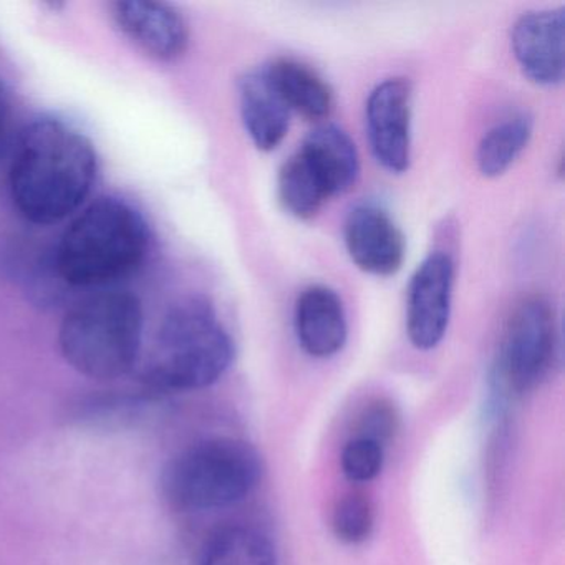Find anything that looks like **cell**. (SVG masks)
<instances>
[{"label": "cell", "instance_id": "cell-1", "mask_svg": "<svg viewBox=\"0 0 565 565\" xmlns=\"http://www.w3.org/2000/svg\"><path fill=\"white\" fill-rule=\"evenodd\" d=\"M98 157L71 121L41 117L28 125L9 168L12 203L28 223L51 226L74 216L94 191Z\"/></svg>", "mask_w": 565, "mask_h": 565}, {"label": "cell", "instance_id": "cell-2", "mask_svg": "<svg viewBox=\"0 0 565 565\" xmlns=\"http://www.w3.org/2000/svg\"><path fill=\"white\" fill-rule=\"evenodd\" d=\"M150 246V226L135 204L118 196L98 198L62 234L54 266L68 286L107 287L134 276Z\"/></svg>", "mask_w": 565, "mask_h": 565}, {"label": "cell", "instance_id": "cell-14", "mask_svg": "<svg viewBox=\"0 0 565 565\" xmlns=\"http://www.w3.org/2000/svg\"><path fill=\"white\" fill-rule=\"evenodd\" d=\"M299 151L326 188L329 198L347 193L359 180V151L349 134L335 125L313 128Z\"/></svg>", "mask_w": 565, "mask_h": 565}, {"label": "cell", "instance_id": "cell-16", "mask_svg": "<svg viewBox=\"0 0 565 565\" xmlns=\"http://www.w3.org/2000/svg\"><path fill=\"white\" fill-rule=\"evenodd\" d=\"M534 121L527 114L512 115L495 124L479 141L476 163L486 178H498L515 163L527 147Z\"/></svg>", "mask_w": 565, "mask_h": 565}, {"label": "cell", "instance_id": "cell-3", "mask_svg": "<svg viewBox=\"0 0 565 565\" xmlns=\"http://www.w3.org/2000/svg\"><path fill=\"white\" fill-rule=\"evenodd\" d=\"M233 359V339L213 303L186 297L164 313L141 363L140 380L151 392H194L216 383Z\"/></svg>", "mask_w": 565, "mask_h": 565}, {"label": "cell", "instance_id": "cell-20", "mask_svg": "<svg viewBox=\"0 0 565 565\" xmlns=\"http://www.w3.org/2000/svg\"><path fill=\"white\" fill-rule=\"evenodd\" d=\"M385 449L373 439L355 436L342 451V469L352 482H370L382 472Z\"/></svg>", "mask_w": 565, "mask_h": 565}, {"label": "cell", "instance_id": "cell-5", "mask_svg": "<svg viewBox=\"0 0 565 565\" xmlns=\"http://www.w3.org/2000/svg\"><path fill=\"white\" fill-rule=\"evenodd\" d=\"M263 458L249 443L213 438L174 456L161 472V494L178 511L230 508L246 499L263 478Z\"/></svg>", "mask_w": 565, "mask_h": 565}, {"label": "cell", "instance_id": "cell-9", "mask_svg": "<svg viewBox=\"0 0 565 565\" xmlns=\"http://www.w3.org/2000/svg\"><path fill=\"white\" fill-rule=\"evenodd\" d=\"M110 9L118 31L148 57L174 62L186 52L190 28L173 6L150 0H118Z\"/></svg>", "mask_w": 565, "mask_h": 565}, {"label": "cell", "instance_id": "cell-15", "mask_svg": "<svg viewBox=\"0 0 565 565\" xmlns=\"http://www.w3.org/2000/svg\"><path fill=\"white\" fill-rule=\"evenodd\" d=\"M264 71L290 111L309 120L329 117L333 92L316 71L292 58H277Z\"/></svg>", "mask_w": 565, "mask_h": 565}, {"label": "cell", "instance_id": "cell-11", "mask_svg": "<svg viewBox=\"0 0 565 565\" xmlns=\"http://www.w3.org/2000/svg\"><path fill=\"white\" fill-rule=\"evenodd\" d=\"M345 246L353 263L372 274L388 277L402 269L406 244L393 217L376 204H359L345 221Z\"/></svg>", "mask_w": 565, "mask_h": 565}, {"label": "cell", "instance_id": "cell-12", "mask_svg": "<svg viewBox=\"0 0 565 565\" xmlns=\"http://www.w3.org/2000/svg\"><path fill=\"white\" fill-rule=\"evenodd\" d=\"M297 339L300 347L316 359H330L347 342V316L335 290L326 286H310L296 303Z\"/></svg>", "mask_w": 565, "mask_h": 565}, {"label": "cell", "instance_id": "cell-21", "mask_svg": "<svg viewBox=\"0 0 565 565\" xmlns=\"http://www.w3.org/2000/svg\"><path fill=\"white\" fill-rule=\"evenodd\" d=\"M396 426H398V416H396L395 408L390 403L376 402L365 409L359 436L373 439V441L385 446V443L396 431Z\"/></svg>", "mask_w": 565, "mask_h": 565}, {"label": "cell", "instance_id": "cell-19", "mask_svg": "<svg viewBox=\"0 0 565 565\" xmlns=\"http://www.w3.org/2000/svg\"><path fill=\"white\" fill-rule=\"evenodd\" d=\"M333 532L345 544H360L372 534L373 505L369 498L359 492L347 494L340 499L333 511Z\"/></svg>", "mask_w": 565, "mask_h": 565}, {"label": "cell", "instance_id": "cell-22", "mask_svg": "<svg viewBox=\"0 0 565 565\" xmlns=\"http://www.w3.org/2000/svg\"><path fill=\"white\" fill-rule=\"evenodd\" d=\"M0 118H2V95H0Z\"/></svg>", "mask_w": 565, "mask_h": 565}, {"label": "cell", "instance_id": "cell-7", "mask_svg": "<svg viewBox=\"0 0 565 565\" xmlns=\"http://www.w3.org/2000/svg\"><path fill=\"white\" fill-rule=\"evenodd\" d=\"M455 263L443 250L429 254L412 277L406 302V332L418 350H433L445 339L451 317Z\"/></svg>", "mask_w": 565, "mask_h": 565}, {"label": "cell", "instance_id": "cell-6", "mask_svg": "<svg viewBox=\"0 0 565 565\" xmlns=\"http://www.w3.org/2000/svg\"><path fill=\"white\" fill-rule=\"evenodd\" d=\"M558 343L554 306L545 297L522 300L509 317L489 373V412H502L511 399L537 386L557 362Z\"/></svg>", "mask_w": 565, "mask_h": 565}, {"label": "cell", "instance_id": "cell-8", "mask_svg": "<svg viewBox=\"0 0 565 565\" xmlns=\"http://www.w3.org/2000/svg\"><path fill=\"white\" fill-rule=\"evenodd\" d=\"M366 135L373 157L390 173H403L412 161V85L388 78L366 100Z\"/></svg>", "mask_w": 565, "mask_h": 565}, {"label": "cell", "instance_id": "cell-10", "mask_svg": "<svg viewBox=\"0 0 565 565\" xmlns=\"http://www.w3.org/2000/svg\"><path fill=\"white\" fill-rule=\"evenodd\" d=\"M512 52L522 74L541 87H555L565 74V11L521 15L512 28Z\"/></svg>", "mask_w": 565, "mask_h": 565}, {"label": "cell", "instance_id": "cell-18", "mask_svg": "<svg viewBox=\"0 0 565 565\" xmlns=\"http://www.w3.org/2000/svg\"><path fill=\"white\" fill-rule=\"evenodd\" d=\"M203 565H277L276 551L260 532L230 529L214 539Z\"/></svg>", "mask_w": 565, "mask_h": 565}, {"label": "cell", "instance_id": "cell-17", "mask_svg": "<svg viewBox=\"0 0 565 565\" xmlns=\"http://www.w3.org/2000/svg\"><path fill=\"white\" fill-rule=\"evenodd\" d=\"M279 200L287 213L299 220H310L319 213L329 194L313 173L306 158L297 151L279 171Z\"/></svg>", "mask_w": 565, "mask_h": 565}, {"label": "cell", "instance_id": "cell-13", "mask_svg": "<svg viewBox=\"0 0 565 565\" xmlns=\"http://www.w3.org/2000/svg\"><path fill=\"white\" fill-rule=\"evenodd\" d=\"M244 128L260 151H273L289 131L290 110L266 71L249 72L239 82Z\"/></svg>", "mask_w": 565, "mask_h": 565}, {"label": "cell", "instance_id": "cell-4", "mask_svg": "<svg viewBox=\"0 0 565 565\" xmlns=\"http://www.w3.org/2000/svg\"><path fill=\"white\" fill-rule=\"evenodd\" d=\"M145 313L130 292H98L75 303L61 323L65 362L87 379L114 382L134 372L143 352Z\"/></svg>", "mask_w": 565, "mask_h": 565}]
</instances>
